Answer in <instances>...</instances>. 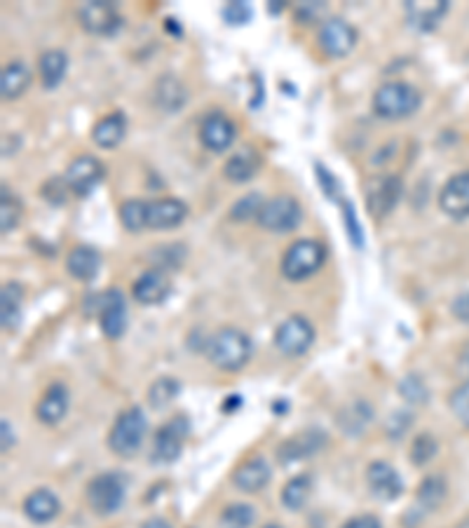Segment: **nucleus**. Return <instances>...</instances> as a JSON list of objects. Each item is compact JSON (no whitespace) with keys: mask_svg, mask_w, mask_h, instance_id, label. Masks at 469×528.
Here are the masks:
<instances>
[{"mask_svg":"<svg viewBox=\"0 0 469 528\" xmlns=\"http://www.w3.org/2000/svg\"><path fill=\"white\" fill-rule=\"evenodd\" d=\"M207 357L221 371H240L252 360V338L242 329L223 327L207 341Z\"/></svg>","mask_w":469,"mask_h":528,"instance_id":"nucleus-1","label":"nucleus"},{"mask_svg":"<svg viewBox=\"0 0 469 528\" xmlns=\"http://www.w3.org/2000/svg\"><path fill=\"white\" fill-rule=\"evenodd\" d=\"M422 104V94L411 82L389 81L373 94V111L385 120L411 118Z\"/></svg>","mask_w":469,"mask_h":528,"instance_id":"nucleus-2","label":"nucleus"},{"mask_svg":"<svg viewBox=\"0 0 469 528\" xmlns=\"http://www.w3.org/2000/svg\"><path fill=\"white\" fill-rule=\"evenodd\" d=\"M146 428H149V422H146L143 411L139 406H130V409L123 411L115 418V422H113L111 435H108V448L115 456L132 458L141 448Z\"/></svg>","mask_w":469,"mask_h":528,"instance_id":"nucleus-3","label":"nucleus"},{"mask_svg":"<svg viewBox=\"0 0 469 528\" xmlns=\"http://www.w3.org/2000/svg\"><path fill=\"white\" fill-rule=\"evenodd\" d=\"M327 261V249L317 240H298L282 256V275L291 282L308 280Z\"/></svg>","mask_w":469,"mask_h":528,"instance_id":"nucleus-4","label":"nucleus"},{"mask_svg":"<svg viewBox=\"0 0 469 528\" xmlns=\"http://www.w3.org/2000/svg\"><path fill=\"white\" fill-rule=\"evenodd\" d=\"M124 491H127V484H124V479L120 474L101 473L94 479H90V484H87V505H90V510L94 515H115L124 503Z\"/></svg>","mask_w":469,"mask_h":528,"instance_id":"nucleus-5","label":"nucleus"},{"mask_svg":"<svg viewBox=\"0 0 469 528\" xmlns=\"http://www.w3.org/2000/svg\"><path fill=\"white\" fill-rule=\"evenodd\" d=\"M256 221L268 233L285 235V233H291V230H296L301 226L303 207L291 195H275L272 200H266V205L260 207Z\"/></svg>","mask_w":469,"mask_h":528,"instance_id":"nucleus-6","label":"nucleus"},{"mask_svg":"<svg viewBox=\"0 0 469 528\" xmlns=\"http://www.w3.org/2000/svg\"><path fill=\"white\" fill-rule=\"evenodd\" d=\"M404 193V183L395 175H373L364 186L366 209L373 218L388 217L399 205Z\"/></svg>","mask_w":469,"mask_h":528,"instance_id":"nucleus-7","label":"nucleus"},{"mask_svg":"<svg viewBox=\"0 0 469 528\" xmlns=\"http://www.w3.org/2000/svg\"><path fill=\"white\" fill-rule=\"evenodd\" d=\"M272 341H275V348L285 357H301L315 343V327L310 324L308 317L291 315L275 329Z\"/></svg>","mask_w":469,"mask_h":528,"instance_id":"nucleus-8","label":"nucleus"},{"mask_svg":"<svg viewBox=\"0 0 469 528\" xmlns=\"http://www.w3.org/2000/svg\"><path fill=\"white\" fill-rule=\"evenodd\" d=\"M357 40V29L343 17H327L321 21L320 33H317V43H320L321 52L331 59H343V56L350 55Z\"/></svg>","mask_w":469,"mask_h":528,"instance_id":"nucleus-9","label":"nucleus"},{"mask_svg":"<svg viewBox=\"0 0 469 528\" xmlns=\"http://www.w3.org/2000/svg\"><path fill=\"white\" fill-rule=\"evenodd\" d=\"M188 435H191V421L185 416H174L172 421L165 422V425L155 432L153 463L169 465L174 460H179Z\"/></svg>","mask_w":469,"mask_h":528,"instance_id":"nucleus-10","label":"nucleus"},{"mask_svg":"<svg viewBox=\"0 0 469 528\" xmlns=\"http://www.w3.org/2000/svg\"><path fill=\"white\" fill-rule=\"evenodd\" d=\"M327 447V432L320 428L301 430L294 437L285 439L277 448V460L282 465H291V463H301L305 458H312Z\"/></svg>","mask_w":469,"mask_h":528,"instance_id":"nucleus-11","label":"nucleus"},{"mask_svg":"<svg viewBox=\"0 0 469 528\" xmlns=\"http://www.w3.org/2000/svg\"><path fill=\"white\" fill-rule=\"evenodd\" d=\"M78 17L82 29L94 36H113L123 26V17L117 13L115 3H104V0H90L81 5Z\"/></svg>","mask_w":469,"mask_h":528,"instance_id":"nucleus-12","label":"nucleus"},{"mask_svg":"<svg viewBox=\"0 0 469 528\" xmlns=\"http://www.w3.org/2000/svg\"><path fill=\"white\" fill-rule=\"evenodd\" d=\"M106 176V167L94 156H81L75 158L71 165H68L64 181L68 183V188L73 191L75 195H90L94 188L99 186Z\"/></svg>","mask_w":469,"mask_h":528,"instance_id":"nucleus-13","label":"nucleus"},{"mask_svg":"<svg viewBox=\"0 0 469 528\" xmlns=\"http://www.w3.org/2000/svg\"><path fill=\"white\" fill-rule=\"evenodd\" d=\"M237 130H234L233 120L223 113H209L204 115L200 123V141L211 153H223L233 146Z\"/></svg>","mask_w":469,"mask_h":528,"instance_id":"nucleus-14","label":"nucleus"},{"mask_svg":"<svg viewBox=\"0 0 469 528\" xmlns=\"http://www.w3.org/2000/svg\"><path fill=\"white\" fill-rule=\"evenodd\" d=\"M366 484H369L371 493L378 498V500H397L404 491V481L399 477L395 467L385 463V460H373L369 467H366Z\"/></svg>","mask_w":469,"mask_h":528,"instance_id":"nucleus-15","label":"nucleus"},{"mask_svg":"<svg viewBox=\"0 0 469 528\" xmlns=\"http://www.w3.org/2000/svg\"><path fill=\"white\" fill-rule=\"evenodd\" d=\"M99 324L106 338H111V341H117L124 334V329H127V303H124L123 292L108 289L101 296Z\"/></svg>","mask_w":469,"mask_h":528,"instance_id":"nucleus-16","label":"nucleus"},{"mask_svg":"<svg viewBox=\"0 0 469 528\" xmlns=\"http://www.w3.org/2000/svg\"><path fill=\"white\" fill-rule=\"evenodd\" d=\"M169 292H172V282H169L167 273L160 268H149L146 273H141L134 280L132 294L141 305H160L167 301Z\"/></svg>","mask_w":469,"mask_h":528,"instance_id":"nucleus-17","label":"nucleus"},{"mask_svg":"<svg viewBox=\"0 0 469 528\" xmlns=\"http://www.w3.org/2000/svg\"><path fill=\"white\" fill-rule=\"evenodd\" d=\"M439 207L451 218L469 217V172H460L446 181L439 193Z\"/></svg>","mask_w":469,"mask_h":528,"instance_id":"nucleus-18","label":"nucleus"},{"mask_svg":"<svg viewBox=\"0 0 469 528\" xmlns=\"http://www.w3.org/2000/svg\"><path fill=\"white\" fill-rule=\"evenodd\" d=\"M270 477V463L263 456H252V458H247L244 463L234 467L233 484L244 493H259L260 489H266Z\"/></svg>","mask_w":469,"mask_h":528,"instance_id":"nucleus-19","label":"nucleus"},{"mask_svg":"<svg viewBox=\"0 0 469 528\" xmlns=\"http://www.w3.org/2000/svg\"><path fill=\"white\" fill-rule=\"evenodd\" d=\"M188 217V205L179 198H160L149 202V230L179 228Z\"/></svg>","mask_w":469,"mask_h":528,"instance_id":"nucleus-20","label":"nucleus"},{"mask_svg":"<svg viewBox=\"0 0 469 528\" xmlns=\"http://www.w3.org/2000/svg\"><path fill=\"white\" fill-rule=\"evenodd\" d=\"M68 405H71L68 387L64 386V383H52V386L43 392V397L38 399L36 418L43 422V425H56V422H62L64 418H66Z\"/></svg>","mask_w":469,"mask_h":528,"instance_id":"nucleus-21","label":"nucleus"},{"mask_svg":"<svg viewBox=\"0 0 469 528\" xmlns=\"http://www.w3.org/2000/svg\"><path fill=\"white\" fill-rule=\"evenodd\" d=\"M404 13H406L408 24L414 26L415 31H432L437 29L439 21L444 19V14L448 13V3L446 0H427V3H420V0H408L404 5Z\"/></svg>","mask_w":469,"mask_h":528,"instance_id":"nucleus-22","label":"nucleus"},{"mask_svg":"<svg viewBox=\"0 0 469 528\" xmlns=\"http://www.w3.org/2000/svg\"><path fill=\"white\" fill-rule=\"evenodd\" d=\"M263 158L253 146H242L240 150H234L233 156L223 165V176L233 183H247L253 176L259 175Z\"/></svg>","mask_w":469,"mask_h":528,"instance_id":"nucleus-23","label":"nucleus"},{"mask_svg":"<svg viewBox=\"0 0 469 528\" xmlns=\"http://www.w3.org/2000/svg\"><path fill=\"white\" fill-rule=\"evenodd\" d=\"M66 270L73 275L75 280L92 282L101 270V254L94 247H90V244H78L68 254Z\"/></svg>","mask_w":469,"mask_h":528,"instance_id":"nucleus-24","label":"nucleus"},{"mask_svg":"<svg viewBox=\"0 0 469 528\" xmlns=\"http://www.w3.org/2000/svg\"><path fill=\"white\" fill-rule=\"evenodd\" d=\"M59 510H62V503L50 489H36L24 498V515L33 524H50L59 515Z\"/></svg>","mask_w":469,"mask_h":528,"instance_id":"nucleus-25","label":"nucleus"},{"mask_svg":"<svg viewBox=\"0 0 469 528\" xmlns=\"http://www.w3.org/2000/svg\"><path fill=\"white\" fill-rule=\"evenodd\" d=\"M31 88V69L24 62H10L0 73V94L5 101L19 99Z\"/></svg>","mask_w":469,"mask_h":528,"instance_id":"nucleus-26","label":"nucleus"},{"mask_svg":"<svg viewBox=\"0 0 469 528\" xmlns=\"http://www.w3.org/2000/svg\"><path fill=\"white\" fill-rule=\"evenodd\" d=\"M124 134H127V115L124 113H111V115H106L94 124L92 141L99 149H115L117 143L124 139Z\"/></svg>","mask_w":469,"mask_h":528,"instance_id":"nucleus-27","label":"nucleus"},{"mask_svg":"<svg viewBox=\"0 0 469 528\" xmlns=\"http://www.w3.org/2000/svg\"><path fill=\"white\" fill-rule=\"evenodd\" d=\"M21 301H24V289L19 282H7L0 292V322L3 329L14 331L21 322Z\"/></svg>","mask_w":469,"mask_h":528,"instance_id":"nucleus-28","label":"nucleus"},{"mask_svg":"<svg viewBox=\"0 0 469 528\" xmlns=\"http://www.w3.org/2000/svg\"><path fill=\"white\" fill-rule=\"evenodd\" d=\"M155 101L160 108L174 113L183 108V104L188 101V92H185L183 82L174 75H162L160 81L155 82Z\"/></svg>","mask_w":469,"mask_h":528,"instance_id":"nucleus-29","label":"nucleus"},{"mask_svg":"<svg viewBox=\"0 0 469 528\" xmlns=\"http://www.w3.org/2000/svg\"><path fill=\"white\" fill-rule=\"evenodd\" d=\"M68 71V56L62 50H47L40 56V78L45 89H55L62 85Z\"/></svg>","mask_w":469,"mask_h":528,"instance_id":"nucleus-30","label":"nucleus"},{"mask_svg":"<svg viewBox=\"0 0 469 528\" xmlns=\"http://www.w3.org/2000/svg\"><path fill=\"white\" fill-rule=\"evenodd\" d=\"M181 392V383L172 376H160V379H155L149 387V406L155 411L167 409L172 405L174 399L179 397Z\"/></svg>","mask_w":469,"mask_h":528,"instance_id":"nucleus-31","label":"nucleus"},{"mask_svg":"<svg viewBox=\"0 0 469 528\" xmlns=\"http://www.w3.org/2000/svg\"><path fill=\"white\" fill-rule=\"evenodd\" d=\"M415 500L422 510L432 512L437 510L439 505L446 500V481L444 477H439V474H430L420 481L418 493H415Z\"/></svg>","mask_w":469,"mask_h":528,"instance_id":"nucleus-32","label":"nucleus"},{"mask_svg":"<svg viewBox=\"0 0 469 528\" xmlns=\"http://www.w3.org/2000/svg\"><path fill=\"white\" fill-rule=\"evenodd\" d=\"M120 221L130 233L149 230V202L146 200L132 198L120 205Z\"/></svg>","mask_w":469,"mask_h":528,"instance_id":"nucleus-33","label":"nucleus"},{"mask_svg":"<svg viewBox=\"0 0 469 528\" xmlns=\"http://www.w3.org/2000/svg\"><path fill=\"white\" fill-rule=\"evenodd\" d=\"M310 491H312V479L308 474H298V477L289 479L282 489V505L286 510H301L303 505L308 503Z\"/></svg>","mask_w":469,"mask_h":528,"instance_id":"nucleus-34","label":"nucleus"},{"mask_svg":"<svg viewBox=\"0 0 469 528\" xmlns=\"http://www.w3.org/2000/svg\"><path fill=\"white\" fill-rule=\"evenodd\" d=\"M347 413H350V416H340L338 422L340 428L345 430V432H350L352 437H357L359 432L373 421V409H371L366 402H354L352 406H347Z\"/></svg>","mask_w":469,"mask_h":528,"instance_id":"nucleus-35","label":"nucleus"},{"mask_svg":"<svg viewBox=\"0 0 469 528\" xmlns=\"http://www.w3.org/2000/svg\"><path fill=\"white\" fill-rule=\"evenodd\" d=\"M256 522V510L247 503H233L221 512L223 528H252Z\"/></svg>","mask_w":469,"mask_h":528,"instance_id":"nucleus-36","label":"nucleus"},{"mask_svg":"<svg viewBox=\"0 0 469 528\" xmlns=\"http://www.w3.org/2000/svg\"><path fill=\"white\" fill-rule=\"evenodd\" d=\"M19 218H21L19 200L10 193V188L3 186V195H0V228H3V235H7V233H13L17 228Z\"/></svg>","mask_w":469,"mask_h":528,"instance_id":"nucleus-37","label":"nucleus"},{"mask_svg":"<svg viewBox=\"0 0 469 528\" xmlns=\"http://www.w3.org/2000/svg\"><path fill=\"white\" fill-rule=\"evenodd\" d=\"M439 454V441L434 439L432 432H422V435H418L414 439V444H411V463H414L415 467H425L430 460L437 458Z\"/></svg>","mask_w":469,"mask_h":528,"instance_id":"nucleus-38","label":"nucleus"},{"mask_svg":"<svg viewBox=\"0 0 469 528\" xmlns=\"http://www.w3.org/2000/svg\"><path fill=\"white\" fill-rule=\"evenodd\" d=\"M399 395L411 405H427V399H430V390H427L425 380L415 376V373H408L406 379H402Z\"/></svg>","mask_w":469,"mask_h":528,"instance_id":"nucleus-39","label":"nucleus"},{"mask_svg":"<svg viewBox=\"0 0 469 528\" xmlns=\"http://www.w3.org/2000/svg\"><path fill=\"white\" fill-rule=\"evenodd\" d=\"M266 205V200L260 193H247L244 198H240L230 207V217L234 221H247V218H256L259 217L260 207Z\"/></svg>","mask_w":469,"mask_h":528,"instance_id":"nucleus-40","label":"nucleus"},{"mask_svg":"<svg viewBox=\"0 0 469 528\" xmlns=\"http://www.w3.org/2000/svg\"><path fill=\"white\" fill-rule=\"evenodd\" d=\"M448 406H451L453 416L469 428V380L451 392Z\"/></svg>","mask_w":469,"mask_h":528,"instance_id":"nucleus-41","label":"nucleus"},{"mask_svg":"<svg viewBox=\"0 0 469 528\" xmlns=\"http://www.w3.org/2000/svg\"><path fill=\"white\" fill-rule=\"evenodd\" d=\"M343 214H345V233L350 237V243L357 249L364 247V230H362V224H359L357 211H354V205L343 200Z\"/></svg>","mask_w":469,"mask_h":528,"instance_id":"nucleus-42","label":"nucleus"},{"mask_svg":"<svg viewBox=\"0 0 469 528\" xmlns=\"http://www.w3.org/2000/svg\"><path fill=\"white\" fill-rule=\"evenodd\" d=\"M252 17H253L252 5L244 3V0H234V3H228V5L223 7V19H226L230 26L249 24V19Z\"/></svg>","mask_w":469,"mask_h":528,"instance_id":"nucleus-43","label":"nucleus"},{"mask_svg":"<svg viewBox=\"0 0 469 528\" xmlns=\"http://www.w3.org/2000/svg\"><path fill=\"white\" fill-rule=\"evenodd\" d=\"M411 425H414V416H411L408 411H395V413L388 418L385 430H388V435L392 437V439H399L402 435H406Z\"/></svg>","mask_w":469,"mask_h":528,"instance_id":"nucleus-44","label":"nucleus"},{"mask_svg":"<svg viewBox=\"0 0 469 528\" xmlns=\"http://www.w3.org/2000/svg\"><path fill=\"white\" fill-rule=\"evenodd\" d=\"M315 169H317V179H320L321 188H324V195H327L328 200H340V183L338 179L331 175V169L324 167L321 162H317Z\"/></svg>","mask_w":469,"mask_h":528,"instance_id":"nucleus-45","label":"nucleus"},{"mask_svg":"<svg viewBox=\"0 0 469 528\" xmlns=\"http://www.w3.org/2000/svg\"><path fill=\"white\" fill-rule=\"evenodd\" d=\"M343 528H383V524H380V519L373 515H359L352 516L350 522H345Z\"/></svg>","mask_w":469,"mask_h":528,"instance_id":"nucleus-46","label":"nucleus"},{"mask_svg":"<svg viewBox=\"0 0 469 528\" xmlns=\"http://www.w3.org/2000/svg\"><path fill=\"white\" fill-rule=\"evenodd\" d=\"M0 428H3V451L13 447V428H10V422L3 421L0 422Z\"/></svg>","mask_w":469,"mask_h":528,"instance_id":"nucleus-47","label":"nucleus"},{"mask_svg":"<svg viewBox=\"0 0 469 528\" xmlns=\"http://www.w3.org/2000/svg\"><path fill=\"white\" fill-rule=\"evenodd\" d=\"M141 528H172V524L160 519V516H150V519H146V522L141 524Z\"/></svg>","mask_w":469,"mask_h":528,"instance_id":"nucleus-48","label":"nucleus"},{"mask_svg":"<svg viewBox=\"0 0 469 528\" xmlns=\"http://www.w3.org/2000/svg\"><path fill=\"white\" fill-rule=\"evenodd\" d=\"M282 7H285V3H282V0H277V5H270V7H268V10H270V13L277 14L279 10H282Z\"/></svg>","mask_w":469,"mask_h":528,"instance_id":"nucleus-49","label":"nucleus"},{"mask_svg":"<svg viewBox=\"0 0 469 528\" xmlns=\"http://www.w3.org/2000/svg\"><path fill=\"white\" fill-rule=\"evenodd\" d=\"M456 528H469V516H467V519H463L460 524H456Z\"/></svg>","mask_w":469,"mask_h":528,"instance_id":"nucleus-50","label":"nucleus"},{"mask_svg":"<svg viewBox=\"0 0 469 528\" xmlns=\"http://www.w3.org/2000/svg\"><path fill=\"white\" fill-rule=\"evenodd\" d=\"M263 528H285V526H279V524H268V526H263Z\"/></svg>","mask_w":469,"mask_h":528,"instance_id":"nucleus-51","label":"nucleus"}]
</instances>
